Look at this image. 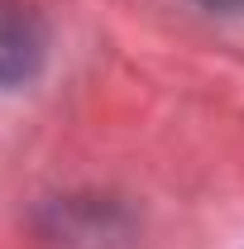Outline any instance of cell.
<instances>
[{"mask_svg":"<svg viewBox=\"0 0 244 249\" xmlns=\"http://www.w3.org/2000/svg\"><path fill=\"white\" fill-rule=\"evenodd\" d=\"M48 24L29 0H0V87H19L43 67Z\"/></svg>","mask_w":244,"mask_h":249,"instance_id":"1","label":"cell"},{"mask_svg":"<svg viewBox=\"0 0 244 249\" xmlns=\"http://www.w3.org/2000/svg\"><path fill=\"white\" fill-rule=\"evenodd\" d=\"M206 10H220V15H244V0H201Z\"/></svg>","mask_w":244,"mask_h":249,"instance_id":"2","label":"cell"}]
</instances>
